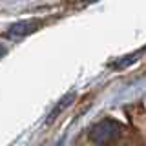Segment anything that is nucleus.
<instances>
[{"label":"nucleus","instance_id":"f257e3e1","mask_svg":"<svg viewBox=\"0 0 146 146\" xmlns=\"http://www.w3.org/2000/svg\"><path fill=\"white\" fill-rule=\"evenodd\" d=\"M121 130L122 128H121L119 122H115V121H102V122H99V124H95L93 128H91L90 135H91V139H93L97 144L106 146V144L113 143V141L117 139V135H119Z\"/></svg>","mask_w":146,"mask_h":146},{"label":"nucleus","instance_id":"f03ea898","mask_svg":"<svg viewBox=\"0 0 146 146\" xmlns=\"http://www.w3.org/2000/svg\"><path fill=\"white\" fill-rule=\"evenodd\" d=\"M36 27H38V22H18V24L11 27L9 33L11 35H27L31 31H35Z\"/></svg>","mask_w":146,"mask_h":146},{"label":"nucleus","instance_id":"7ed1b4c3","mask_svg":"<svg viewBox=\"0 0 146 146\" xmlns=\"http://www.w3.org/2000/svg\"><path fill=\"white\" fill-rule=\"evenodd\" d=\"M6 49H7V46L4 44V40H2V38H0V57H2V55L6 53Z\"/></svg>","mask_w":146,"mask_h":146}]
</instances>
